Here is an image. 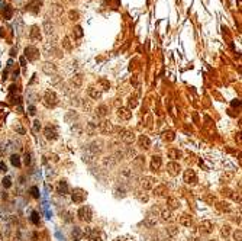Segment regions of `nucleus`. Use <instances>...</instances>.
Returning <instances> with one entry per match:
<instances>
[{"label": "nucleus", "mask_w": 242, "mask_h": 241, "mask_svg": "<svg viewBox=\"0 0 242 241\" xmlns=\"http://www.w3.org/2000/svg\"><path fill=\"white\" fill-rule=\"evenodd\" d=\"M62 47H64L65 49H71V48H73V45L70 44V38H68V37L64 38V41H62Z\"/></svg>", "instance_id": "obj_43"}, {"label": "nucleus", "mask_w": 242, "mask_h": 241, "mask_svg": "<svg viewBox=\"0 0 242 241\" xmlns=\"http://www.w3.org/2000/svg\"><path fill=\"white\" fill-rule=\"evenodd\" d=\"M84 234L87 235V238L90 241H103L105 240V233L100 231V230H97V228H87Z\"/></svg>", "instance_id": "obj_3"}, {"label": "nucleus", "mask_w": 242, "mask_h": 241, "mask_svg": "<svg viewBox=\"0 0 242 241\" xmlns=\"http://www.w3.org/2000/svg\"><path fill=\"white\" fill-rule=\"evenodd\" d=\"M152 192H154V196L164 198V196H167V193H168V187H167L165 185H155L154 189H152Z\"/></svg>", "instance_id": "obj_15"}, {"label": "nucleus", "mask_w": 242, "mask_h": 241, "mask_svg": "<svg viewBox=\"0 0 242 241\" xmlns=\"http://www.w3.org/2000/svg\"><path fill=\"white\" fill-rule=\"evenodd\" d=\"M180 224H181L183 227H191V224H193V218H191V215H189V214H183V215L180 216Z\"/></svg>", "instance_id": "obj_22"}, {"label": "nucleus", "mask_w": 242, "mask_h": 241, "mask_svg": "<svg viewBox=\"0 0 242 241\" xmlns=\"http://www.w3.org/2000/svg\"><path fill=\"white\" fill-rule=\"evenodd\" d=\"M1 15H3V19L10 20V19H12V16H13V9H12V6H4V9H3Z\"/></svg>", "instance_id": "obj_28"}, {"label": "nucleus", "mask_w": 242, "mask_h": 241, "mask_svg": "<svg viewBox=\"0 0 242 241\" xmlns=\"http://www.w3.org/2000/svg\"><path fill=\"white\" fill-rule=\"evenodd\" d=\"M232 177H234V171H229V173L223 174V176L220 177V180H222V182H228V180H231Z\"/></svg>", "instance_id": "obj_44"}, {"label": "nucleus", "mask_w": 242, "mask_h": 241, "mask_svg": "<svg viewBox=\"0 0 242 241\" xmlns=\"http://www.w3.org/2000/svg\"><path fill=\"white\" fill-rule=\"evenodd\" d=\"M42 4H43V0H31L29 3H26L25 9L28 12H31L32 15H38L41 7H42Z\"/></svg>", "instance_id": "obj_8"}, {"label": "nucleus", "mask_w": 242, "mask_h": 241, "mask_svg": "<svg viewBox=\"0 0 242 241\" xmlns=\"http://www.w3.org/2000/svg\"><path fill=\"white\" fill-rule=\"evenodd\" d=\"M73 241H79V240H76V238H74V240H73Z\"/></svg>", "instance_id": "obj_55"}, {"label": "nucleus", "mask_w": 242, "mask_h": 241, "mask_svg": "<svg viewBox=\"0 0 242 241\" xmlns=\"http://www.w3.org/2000/svg\"><path fill=\"white\" fill-rule=\"evenodd\" d=\"M119 137H121V140L125 142V144H133L135 142V140H136V137H135V132L133 131H130V129H121L119 131Z\"/></svg>", "instance_id": "obj_5"}, {"label": "nucleus", "mask_w": 242, "mask_h": 241, "mask_svg": "<svg viewBox=\"0 0 242 241\" xmlns=\"http://www.w3.org/2000/svg\"><path fill=\"white\" fill-rule=\"evenodd\" d=\"M28 111H29V115H32V116L36 113V109H35V106H29V108H28Z\"/></svg>", "instance_id": "obj_52"}, {"label": "nucleus", "mask_w": 242, "mask_h": 241, "mask_svg": "<svg viewBox=\"0 0 242 241\" xmlns=\"http://www.w3.org/2000/svg\"><path fill=\"white\" fill-rule=\"evenodd\" d=\"M151 170H154V171H157V170H160L162 166V159L160 156H154L152 159H151Z\"/></svg>", "instance_id": "obj_19"}, {"label": "nucleus", "mask_w": 242, "mask_h": 241, "mask_svg": "<svg viewBox=\"0 0 242 241\" xmlns=\"http://www.w3.org/2000/svg\"><path fill=\"white\" fill-rule=\"evenodd\" d=\"M115 241H133V238H132L130 235H121V237H118Z\"/></svg>", "instance_id": "obj_48"}, {"label": "nucleus", "mask_w": 242, "mask_h": 241, "mask_svg": "<svg viewBox=\"0 0 242 241\" xmlns=\"http://www.w3.org/2000/svg\"><path fill=\"white\" fill-rule=\"evenodd\" d=\"M167 171H168L170 176L175 177V176L180 174V171H181V166H180L177 161H170V163L167 164Z\"/></svg>", "instance_id": "obj_11"}, {"label": "nucleus", "mask_w": 242, "mask_h": 241, "mask_svg": "<svg viewBox=\"0 0 242 241\" xmlns=\"http://www.w3.org/2000/svg\"><path fill=\"white\" fill-rule=\"evenodd\" d=\"M161 219L164 222H171V221H174V215L170 209H164L161 211Z\"/></svg>", "instance_id": "obj_26"}, {"label": "nucleus", "mask_w": 242, "mask_h": 241, "mask_svg": "<svg viewBox=\"0 0 242 241\" xmlns=\"http://www.w3.org/2000/svg\"><path fill=\"white\" fill-rule=\"evenodd\" d=\"M43 135L48 141H54L58 138V128L54 126V125H48L45 129H43Z\"/></svg>", "instance_id": "obj_10"}, {"label": "nucleus", "mask_w": 242, "mask_h": 241, "mask_svg": "<svg viewBox=\"0 0 242 241\" xmlns=\"http://www.w3.org/2000/svg\"><path fill=\"white\" fill-rule=\"evenodd\" d=\"M68 15H70V19H71V20H76V19H79V16H80L77 10H71Z\"/></svg>", "instance_id": "obj_47"}, {"label": "nucleus", "mask_w": 242, "mask_h": 241, "mask_svg": "<svg viewBox=\"0 0 242 241\" xmlns=\"http://www.w3.org/2000/svg\"><path fill=\"white\" fill-rule=\"evenodd\" d=\"M1 185L4 186V189H9V187L12 186V179H10V177H3Z\"/></svg>", "instance_id": "obj_42"}, {"label": "nucleus", "mask_w": 242, "mask_h": 241, "mask_svg": "<svg viewBox=\"0 0 242 241\" xmlns=\"http://www.w3.org/2000/svg\"><path fill=\"white\" fill-rule=\"evenodd\" d=\"M174 138H175V135H174V132H173L171 129H168V131H164V134H162V140H164V141H167V142H171V141H174Z\"/></svg>", "instance_id": "obj_31"}, {"label": "nucleus", "mask_w": 242, "mask_h": 241, "mask_svg": "<svg viewBox=\"0 0 242 241\" xmlns=\"http://www.w3.org/2000/svg\"><path fill=\"white\" fill-rule=\"evenodd\" d=\"M234 238H235V241H241L242 240V231L239 230V228L234 233Z\"/></svg>", "instance_id": "obj_45"}, {"label": "nucleus", "mask_w": 242, "mask_h": 241, "mask_svg": "<svg viewBox=\"0 0 242 241\" xmlns=\"http://www.w3.org/2000/svg\"><path fill=\"white\" fill-rule=\"evenodd\" d=\"M87 93H88V96L91 97V99H94V100H97V99H100L102 97V94H103V92L100 90V89H96V87H88V90H87Z\"/></svg>", "instance_id": "obj_20"}, {"label": "nucleus", "mask_w": 242, "mask_h": 241, "mask_svg": "<svg viewBox=\"0 0 242 241\" xmlns=\"http://www.w3.org/2000/svg\"><path fill=\"white\" fill-rule=\"evenodd\" d=\"M209 241H216V240H209Z\"/></svg>", "instance_id": "obj_56"}, {"label": "nucleus", "mask_w": 242, "mask_h": 241, "mask_svg": "<svg viewBox=\"0 0 242 241\" xmlns=\"http://www.w3.org/2000/svg\"><path fill=\"white\" fill-rule=\"evenodd\" d=\"M31 221H32L34 225H39V214H38L36 211L32 212V215H31Z\"/></svg>", "instance_id": "obj_38"}, {"label": "nucleus", "mask_w": 242, "mask_h": 241, "mask_svg": "<svg viewBox=\"0 0 242 241\" xmlns=\"http://www.w3.org/2000/svg\"><path fill=\"white\" fill-rule=\"evenodd\" d=\"M135 163H136V164L142 168V167L145 166V159H144V157H136V159H135Z\"/></svg>", "instance_id": "obj_46"}, {"label": "nucleus", "mask_w": 242, "mask_h": 241, "mask_svg": "<svg viewBox=\"0 0 242 241\" xmlns=\"http://www.w3.org/2000/svg\"><path fill=\"white\" fill-rule=\"evenodd\" d=\"M55 189H57V193H58V195H62V196L70 193V186H68V183H67L65 180H60Z\"/></svg>", "instance_id": "obj_14"}, {"label": "nucleus", "mask_w": 242, "mask_h": 241, "mask_svg": "<svg viewBox=\"0 0 242 241\" xmlns=\"http://www.w3.org/2000/svg\"><path fill=\"white\" fill-rule=\"evenodd\" d=\"M73 31H74V37H76V38H83L84 32H83V28H81L80 25H77Z\"/></svg>", "instance_id": "obj_39"}, {"label": "nucleus", "mask_w": 242, "mask_h": 241, "mask_svg": "<svg viewBox=\"0 0 242 241\" xmlns=\"http://www.w3.org/2000/svg\"><path fill=\"white\" fill-rule=\"evenodd\" d=\"M71 199H73L74 203L80 205L83 202H86V199H87V192H86L84 189H81V187H76V189L71 192Z\"/></svg>", "instance_id": "obj_4"}, {"label": "nucleus", "mask_w": 242, "mask_h": 241, "mask_svg": "<svg viewBox=\"0 0 242 241\" xmlns=\"http://www.w3.org/2000/svg\"><path fill=\"white\" fill-rule=\"evenodd\" d=\"M43 31H45L46 35H51V34L54 32V25H52V22H51L49 19H45V20H43Z\"/></svg>", "instance_id": "obj_29"}, {"label": "nucleus", "mask_w": 242, "mask_h": 241, "mask_svg": "<svg viewBox=\"0 0 242 241\" xmlns=\"http://www.w3.org/2000/svg\"><path fill=\"white\" fill-rule=\"evenodd\" d=\"M183 180H184L186 185H190V186L196 185L197 183V174H196V171L191 170V168H187L184 171V174H183Z\"/></svg>", "instance_id": "obj_6"}, {"label": "nucleus", "mask_w": 242, "mask_h": 241, "mask_svg": "<svg viewBox=\"0 0 242 241\" xmlns=\"http://www.w3.org/2000/svg\"><path fill=\"white\" fill-rule=\"evenodd\" d=\"M31 195H32V198H35V199H39V189L36 187V186H32L31 187Z\"/></svg>", "instance_id": "obj_41"}, {"label": "nucleus", "mask_w": 242, "mask_h": 241, "mask_svg": "<svg viewBox=\"0 0 242 241\" xmlns=\"http://www.w3.org/2000/svg\"><path fill=\"white\" fill-rule=\"evenodd\" d=\"M155 185H157V179L152 176H144L141 179V187L144 190H152Z\"/></svg>", "instance_id": "obj_7"}, {"label": "nucleus", "mask_w": 242, "mask_h": 241, "mask_svg": "<svg viewBox=\"0 0 242 241\" xmlns=\"http://www.w3.org/2000/svg\"><path fill=\"white\" fill-rule=\"evenodd\" d=\"M138 99H139V94L138 93H133V94H130L129 96V99H128V109H133V108H136V105H138Z\"/></svg>", "instance_id": "obj_25"}, {"label": "nucleus", "mask_w": 242, "mask_h": 241, "mask_svg": "<svg viewBox=\"0 0 242 241\" xmlns=\"http://www.w3.org/2000/svg\"><path fill=\"white\" fill-rule=\"evenodd\" d=\"M42 103L46 106V108H55L57 103H58V96L51 92V90H46L43 93V97H42Z\"/></svg>", "instance_id": "obj_1"}, {"label": "nucleus", "mask_w": 242, "mask_h": 241, "mask_svg": "<svg viewBox=\"0 0 242 241\" xmlns=\"http://www.w3.org/2000/svg\"><path fill=\"white\" fill-rule=\"evenodd\" d=\"M135 196L138 198V201L144 202V203H145V202H148V199H149V198H148V195H147V193H144V192H135Z\"/></svg>", "instance_id": "obj_35"}, {"label": "nucleus", "mask_w": 242, "mask_h": 241, "mask_svg": "<svg viewBox=\"0 0 242 241\" xmlns=\"http://www.w3.org/2000/svg\"><path fill=\"white\" fill-rule=\"evenodd\" d=\"M145 224H147L148 227H154V225L157 224V219H155V216H152V215H148V216L145 218Z\"/></svg>", "instance_id": "obj_36"}, {"label": "nucleus", "mask_w": 242, "mask_h": 241, "mask_svg": "<svg viewBox=\"0 0 242 241\" xmlns=\"http://www.w3.org/2000/svg\"><path fill=\"white\" fill-rule=\"evenodd\" d=\"M26 64V60H25V57H20V66H25Z\"/></svg>", "instance_id": "obj_53"}, {"label": "nucleus", "mask_w": 242, "mask_h": 241, "mask_svg": "<svg viewBox=\"0 0 242 241\" xmlns=\"http://www.w3.org/2000/svg\"><path fill=\"white\" fill-rule=\"evenodd\" d=\"M90 150H91L94 154L102 153V150H103V148H102V142H100V141H94V142L90 145Z\"/></svg>", "instance_id": "obj_32"}, {"label": "nucleus", "mask_w": 242, "mask_h": 241, "mask_svg": "<svg viewBox=\"0 0 242 241\" xmlns=\"http://www.w3.org/2000/svg\"><path fill=\"white\" fill-rule=\"evenodd\" d=\"M7 171V166L4 164V161H0V173H6Z\"/></svg>", "instance_id": "obj_50"}, {"label": "nucleus", "mask_w": 242, "mask_h": 241, "mask_svg": "<svg viewBox=\"0 0 242 241\" xmlns=\"http://www.w3.org/2000/svg\"><path fill=\"white\" fill-rule=\"evenodd\" d=\"M97 84L100 86V90H102V92H103V90H109V89H110V83H109V80H106V79H99Z\"/></svg>", "instance_id": "obj_33"}, {"label": "nucleus", "mask_w": 242, "mask_h": 241, "mask_svg": "<svg viewBox=\"0 0 242 241\" xmlns=\"http://www.w3.org/2000/svg\"><path fill=\"white\" fill-rule=\"evenodd\" d=\"M107 112H109V108H107L106 105H100V106H97V109H96V115L100 116V118H105V116L107 115Z\"/></svg>", "instance_id": "obj_30"}, {"label": "nucleus", "mask_w": 242, "mask_h": 241, "mask_svg": "<svg viewBox=\"0 0 242 241\" xmlns=\"http://www.w3.org/2000/svg\"><path fill=\"white\" fill-rule=\"evenodd\" d=\"M39 129H41V122L39 120H35V122H34V131L38 132Z\"/></svg>", "instance_id": "obj_51"}, {"label": "nucleus", "mask_w": 242, "mask_h": 241, "mask_svg": "<svg viewBox=\"0 0 242 241\" xmlns=\"http://www.w3.org/2000/svg\"><path fill=\"white\" fill-rule=\"evenodd\" d=\"M118 118L122 120H129L132 118V112L128 108H119L118 109Z\"/></svg>", "instance_id": "obj_16"}, {"label": "nucleus", "mask_w": 242, "mask_h": 241, "mask_svg": "<svg viewBox=\"0 0 242 241\" xmlns=\"http://www.w3.org/2000/svg\"><path fill=\"white\" fill-rule=\"evenodd\" d=\"M29 37H31V39H36V41H39L41 38H42V37H41L39 26L34 25V26L31 28V31H29Z\"/></svg>", "instance_id": "obj_24"}, {"label": "nucleus", "mask_w": 242, "mask_h": 241, "mask_svg": "<svg viewBox=\"0 0 242 241\" xmlns=\"http://www.w3.org/2000/svg\"><path fill=\"white\" fill-rule=\"evenodd\" d=\"M167 206H168L170 211H174V209H178L181 206V203H180V201L177 198H168L167 199Z\"/></svg>", "instance_id": "obj_21"}, {"label": "nucleus", "mask_w": 242, "mask_h": 241, "mask_svg": "<svg viewBox=\"0 0 242 241\" xmlns=\"http://www.w3.org/2000/svg\"><path fill=\"white\" fill-rule=\"evenodd\" d=\"M10 163H12L15 167H20V166H22V163H20V157H19L18 154H12V156H10Z\"/></svg>", "instance_id": "obj_34"}, {"label": "nucleus", "mask_w": 242, "mask_h": 241, "mask_svg": "<svg viewBox=\"0 0 242 241\" xmlns=\"http://www.w3.org/2000/svg\"><path fill=\"white\" fill-rule=\"evenodd\" d=\"M77 216L83 222H90L93 219V209L90 206H87V205L81 206L80 209H79V212H77Z\"/></svg>", "instance_id": "obj_2"}, {"label": "nucleus", "mask_w": 242, "mask_h": 241, "mask_svg": "<svg viewBox=\"0 0 242 241\" xmlns=\"http://www.w3.org/2000/svg\"><path fill=\"white\" fill-rule=\"evenodd\" d=\"M138 145L142 148V150H149L151 148V140L147 137V135H141L138 138Z\"/></svg>", "instance_id": "obj_17"}, {"label": "nucleus", "mask_w": 242, "mask_h": 241, "mask_svg": "<svg viewBox=\"0 0 242 241\" xmlns=\"http://www.w3.org/2000/svg\"><path fill=\"white\" fill-rule=\"evenodd\" d=\"M216 209L220 211V212H231V205L225 201L216 202Z\"/></svg>", "instance_id": "obj_27"}, {"label": "nucleus", "mask_w": 242, "mask_h": 241, "mask_svg": "<svg viewBox=\"0 0 242 241\" xmlns=\"http://www.w3.org/2000/svg\"><path fill=\"white\" fill-rule=\"evenodd\" d=\"M99 129H100V132L102 134H112L113 131H115V126H113V123L110 122V120H107V119H105V120H102V123L99 125Z\"/></svg>", "instance_id": "obj_12"}, {"label": "nucleus", "mask_w": 242, "mask_h": 241, "mask_svg": "<svg viewBox=\"0 0 242 241\" xmlns=\"http://www.w3.org/2000/svg\"><path fill=\"white\" fill-rule=\"evenodd\" d=\"M25 57L29 60V61H36L39 58V49L34 45H28L25 48Z\"/></svg>", "instance_id": "obj_9"}, {"label": "nucleus", "mask_w": 242, "mask_h": 241, "mask_svg": "<svg viewBox=\"0 0 242 241\" xmlns=\"http://www.w3.org/2000/svg\"><path fill=\"white\" fill-rule=\"evenodd\" d=\"M167 156H168V159L175 161V160H180V159L183 157V153H181L178 148H170V150L167 151Z\"/></svg>", "instance_id": "obj_18"}, {"label": "nucleus", "mask_w": 242, "mask_h": 241, "mask_svg": "<svg viewBox=\"0 0 242 241\" xmlns=\"http://www.w3.org/2000/svg\"><path fill=\"white\" fill-rule=\"evenodd\" d=\"M229 233H231V227L226 224V225H223L222 227V230H220V235L222 237H225V238H228L229 237Z\"/></svg>", "instance_id": "obj_37"}, {"label": "nucleus", "mask_w": 242, "mask_h": 241, "mask_svg": "<svg viewBox=\"0 0 242 241\" xmlns=\"http://www.w3.org/2000/svg\"><path fill=\"white\" fill-rule=\"evenodd\" d=\"M1 31H3V29H0V37H3V32H1Z\"/></svg>", "instance_id": "obj_54"}, {"label": "nucleus", "mask_w": 242, "mask_h": 241, "mask_svg": "<svg viewBox=\"0 0 242 241\" xmlns=\"http://www.w3.org/2000/svg\"><path fill=\"white\" fill-rule=\"evenodd\" d=\"M42 70L46 73V74H55L57 73V66L54 63H45L42 66Z\"/></svg>", "instance_id": "obj_23"}, {"label": "nucleus", "mask_w": 242, "mask_h": 241, "mask_svg": "<svg viewBox=\"0 0 242 241\" xmlns=\"http://www.w3.org/2000/svg\"><path fill=\"white\" fill-rule=\"evenodd\" d=\"M31 163H32V160H31V154L26 153V154H25V164H26V166H31Z\"/></svg>", "instance_id": "obj_49"}, {"label": "nucleus", "mask_w": 242, "mask_h": 241, "mask_svg": "<svg viewBox=\"0 0 242 241\" xmlns=\"http://www.w3.org/2000/svg\"><path fill=\"white\" fill-rule=\"evenodd\" d=\"M167 233H168L171 237H175V235L178 234V228H177V227H174V225H171V227H168V228H167Z\"/></svg>", "instance_id": "obj_40"}, {"label": "nucleus", "mask_w": 242, "mask_h": 241, "mask_svg": "<svg viewBox=\"0 0 242 241\" xmlns=\"http://www.w3.org/2000/svg\"><path fill=\"white\" fill-rule=\"evenodd\" d=\"M215 228V224L212 221H203L202 224L199 225V233L200 234H210Z\"/></svg>", "instance_id": "obj_13"}, {"label": "nucleus", "mask_w": 242, "mask_h": 241, "mask_svg": "<svg viewBox=\"0 0 242 241\" xmlns=\"http://www.w3.org/2000/svg\"><path fill=\"white\" fill-rule=\"evenodd\" d=\"M70 1H74V0H70Z\"/></svg>", "instance_id": "obj_57"}]
</instances>
